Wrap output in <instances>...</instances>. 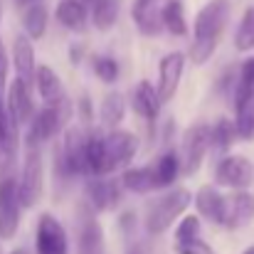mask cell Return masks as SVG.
<instances>
[{"instance_id": "obj_27", "label": "cell", "mask_w": 254, "mask_h": 254, "mask_svg": "<svg viewBox=\"0 0 254 254\" xmlns=\"http://www.w3.org/2000/svg\"><path fill=\"white\" fill-rule=\"evenodd\" d=\"M161 25L175 37L188 35V17H185V5L183 0H168L161 5Z\"/></svg>"}, {"instance_id": "obj_19", "label": "cell", "mask_w": 254, "mask_h": 254, "mask_svg": "<svg viewBox=\"0 0 254 254\" xmlns=\"http://www.w3.org/2000/svg\"><path fill=\"white\" fill-rule=\"evenodd\" d=\"M32 84H35L37 94L42 96L45 104H55V101H60L62 96H67L60 74H57L52 67H47V64H37V67H35V79H32Z\"/></svg>"}, {"instance_id": "obj_28", "label": "cell", "mask_w": 254, "mask_h": 254, "mask_svg": "<svg viewBox=\"0 0 254 254\" xmlns=\"http://www.w3.org/2000/svg\"><path fill=\"white\" fill-rule=\"evenodd\" d=\"M235 141H237L235 121H230V119L222 116L215 124H210V143H212V148H217L220 153H227Z\"/></svg>"}, {"instance_id": "obj_6", "label": "cell", "mask_w": 254, "mask_h": 254, "mask_svg": "<svg viewBox=\"0 0 254 254\" xmlns=\"http://www.w3.org/2000/svg\"><path fill=\"white\" fill-rule=\"evenodd\" d=\"M215 183L232 190H250L254 183V163L242 153L222 156L215 166Z\"/></svg>"}, {"instance_id": "obj_4", "label": "cell", "mask_w": 254, "mask_h": 254, "mask_svg": "<svg viewBox=\"0 0 254 254\" xmlns=\"http://www.w3.org/2000/svg\"><path fill=\"white\" fill-rule=\"evenodd\" d=\"M230 0H207L192 20V42H215L220 45L222 30L230 17Z\"/></svg>"}, {"instance_id": "obj_16", "label": "cell", "mask_w": 254, "mask_h": 254, "mask_svg": "<svg viewBox=\"0 0 254 254\" xmlns=\"http://www.w3.org/2000/svg\"><path fill=\"white\" fill-rule=\"evenodd\" d=\"M254 220V192L250 190H235L232 197H227V215H225V227L227 230H240Z\"/></svg>"}, {"instance_id": "obj_8", "label": "cell", "mask_w": 254, "mask_h": 254, "mask_svg": "<svg viewBox=\"0 0 254 254\" xmlns=\"http://www.w3.org/2000/svg\"><path fill=\"white\" fill-rule=\"evenodd\" d=\"M35 252L37 254H69V237L64 225L52 215L42 212L35 227Z\"/></svg>"}, {"instance_id": "obj_32", "label": "cell", "mask_w": 254, "mask_h": 254, "mask_svg": "<svg viewBox=\"0 0 254 254\" xmlns=\"http://www.w3.org/2000/svg\"><path fill=\"white\" fill-rule=\"evenodd\" d=\"M202 232V220L197 215H183L175 225V242H188V240H197Z\"/></svg>"}, {"instance_id": "obj_21", "label": "cell", "mask_w": 254, "mask_h": 254, "mask_svg": "<svg viewBox=\"0 0 254 254\" xmlns=\"http://www.w3.org/2000/svg\"><path fill=\"white\" fill-rule=\"evenodd\" d=\"M47 22H50V10L45 2H30L22 7V30L25 37L30 40H42L47 32Z\"/></svg>"}, {"instance_id": "obj_15", "label": "cell", "mask_w": 254, "mask_h": 254, "mask_svg": "<svg viewBox=\"0 0 254 254\" xmlns=\"http://www.w3.org/2000/svg\"><path fill=\"white\" fill-rule=\"evenodd\" d=\"M131 106L133 111L148 121V124H156V119L161 116V96H158V89L151 84L148 79H141L136 82V86L131 89Z\"/></svg>"}, {"instance_id": "obj_13", "label": "cell", "mask_w": 254, "mask_h": 254, "mask_svg": "<svg viewBox=\"0 0 254 254\" xmlns=\"http://www.w3.org/2000/svg\"><path fill=\"white\" fill-rule=\"evenodd\" d=\"M5 106L7 114L12 116V121L17 126H27L35 116V99H32V84L22 82V79H12L5 91Z\"/></svg>"}, {"instance_id": "obj_31", "label": "cell", "mask_w": 254, "mask_h": 254, "mask_svg": "<svg viewBox=\"0 0 254 254\" xmlns=\"http://www.w3.org/2000/svg\"><path fill=\"white\" fill-rule=\"evenodd\" d=\"M235 131L237 138L254 141V101H247L245 106L235 109Z\"/></svg>"}, {"instance_id": "obj_29", "label": "cell", "mask_w": 254, "mask_h": 254, "mask_svg": "<svg viewBox=\"0 0 254 254\" xmlns=\"http://www.w3.org/2000/svg\"><path fill=\"white\" fill-rule=\"evenodd\" d=\"M235 50L242 55L254 50V5H250L242 12V20H240L237 32H235Z\"/></svg>"}, {"instance_id": "obj_35", "label": "cell", "mask_w": 254, "mask_h": 254, "mask_svg": "<svg viewBox=\"0 0 254 254\" xmlns=\"http://www.w3.org/2000/svg\"><path fill=\"white\" fill-rule=\"evenodd\" d=\"M7 69H10V60H7V52L0 42V94H5V84H7Z\"/></svg>"}, {"instance_id": "obj_42", "label": "cell", "mask_w": 254, "mask_h": 254, "mask_svg": "<svg viewBox=\"0 0 254 254\" xmlns=\"http://www.w3.org/2000/svg\"><path fill=\"white\" fill-rule=\"evenodd\" d=\"M10 254H30V252H27V250H12Z\"/></svg>"}, {"instance_id": "obj_34", "label": "cell", "mask_w": 254, "mask_h": 254, "mask_svg": "<svg viewBox=\"0 0 254 254\" xmlns=\"http://www.w3.org/2000/svg\"><path fill=\"white\" fill-rule=\"evenodd\" d=\"M237 84L254 91V55L247 57V60L240 64V69H237Z\"/></svg>"}, {"instance_id": "obj_5", "label": "cell", "mask_w": 254, "mask_h": 254, "mask_svg": "<svg viewBox=\"0 0 254 254\" xmlns=\"http://www.w3.org/2000/svg\"><path fill=\"white\" fill-rule=\"evenodd\" d=\"M212 148L210 143V124H192L183 131V151H180V163L183 175H195L207 151Z\"/></svg>"}, {"instance_id": "obj_11", "label": "cell", "mask_w": 254, "mask_h": 254, "mask_svg": "<svg viewBox=\"0 0 254 254\" xmlns=\"http://www.w3.org/2000/svg\"><path fill=\"white\" fill-rule=\"evenodd\" d=\"M121 183L104 178V175H89L84 183V202L94 212H104L119 205L121 200Z\"/></svg>"}, {"instance_id": "obj_30", "label": "cell", "mask_w": 254, "mask_h": 254, "mask_svg": "<svg viewBox=\"0 0 254 254\" xmlns=\"http://www.w3.org/2000/svg\"><path fill=\"white\" fill-rule=\"evenodd\" d=\"M91 72L101 84H114L119 79V62L109 55H94L91 57Z\"/></svg>"}, {"instance_id": "obj_10", "label": "cell", "mask_w": 254, "mask_h": 254, "mask_svg": "<svg viewBox=\"0 0 254 254\" xmlns=\"http://www.w3.org/2000/svg\"><path fill=\"white\" fill-rule=\"evenodd\" d=\"M77 254H106L104 227L96 220V212L82 202L79 205V230H77Z\"/></svg>"}, {"instance_id": "obj_18", "label": "cell", "mask_w": 254, "mask_h": 254, "mask_svg": "<svg viewBox=\"0 0 254 254\" xmlns=\"http://www.w3.org/2000/svg\"><path fill=\"white\" fill-rule=\"evenodd\" d=\"M55 17L64 30L84 32L89 25V7L82 0H60L55 7Z\"/></svg>"}, {"instance_id": "obj_39", "label": "cell", "mask_w": 254, "mask_h": 254, "mask_svg": "<svg viewBox=\"0 0 254 254\" xmlns=\"http://www.w3.org/2000/svg\"><path fill=\"white\" fill-rule=\"evenodd\" d=\"M126 254H146V252H143V247H141V245H133V247H128V252Z\"/></svg>"}, {"instance_id": "obj_9", "label": "cell", "mask_w": 254, "mask_h": 254, "mask_svg": "<svg viewBox=\"0 0 254 254\" xmlns=\"http://www.w3.org/2000/svg\"><path fill=\"white\" fill-rule=\"evenodd\" d=\"M20 195H17V180L12 175H5L0 180V240H12L20 230Z\"/></svg>"}, {"instance_id": "obj_1", "label": "cell", "mask_w": 254, "mask_h": 254, "mask_svg": "<svg viewBox=\"0 0 254 254\" xmlns=\"http://www.w3.org/2000/svg\"><path fill=\"white\" fill-rule=\"evenodd\" d=\"M74 104L69 96H62L55 104H45L40 111H35L32 121L27 124V136H25V148H40L42 143L57 138L64 128L67 121L72 119Z\"/></svg>"}, {"instance_id": "obj_14", "label": "cell", "mask_w": 254, "mask_h": 254, "mask_svg": "<svg viewBox=\"0 0 254 254\" xmlns=\"http://www.w3.org/2000/svg\"><path fill=\"white\" fill-rule=\"evenodd\" d=\"M195 207H197V217L207 220L212 225H222L225 227V215H227V197L215 188V185H200L195 197H192Z\"/></svg>"}, {"instance_id": "obj_24", "label": "cell", "mask_w": 254, "mask_h": 254, "mask_svg": "<svg viewBox=\"0 0 254 254\" xmlns=\"http://www.w3.org/2000/svg\"><path fill=\"white\" fill-rule=\"evenodd\" d=\"M121 0H94L89 5V20L99 32H109L119 22Z\"/></svg>"}, {"instance_id": "obj_3", "label": "cell", "mask_w": 254, "mask_h": 254, "mask_svg": "<svg viewBox=\"0 0 254 254\" xmlns=\"http://www.w3.org/2000/svg\"><path fill=\"white\" fill-rule=\"evenodd\" d=\"M45 192V166H42V151L40 148H25L22 173L17 180V195L22 210L35 207L42 200Z\"/></svg>"}, {"instance_id": "obj_12", "label": "cell", "mask_w": 254, "mask_h": 254, "mask_svg": "<svg viewBox=\"0 0 254 254\" xmlns=\"http://www.w3.org/2000/svg\"><path fill=\"white\" fill-rule=\"evenodd\" d=\"M183 69H185V55L180 50H173V52L161 57V62H158V84H156L161 104H168V101L175 99L180 79H183Z\"/></svg>"}, {"instance_id": "obj_26", "label": "cell", "mask_w": 254, "mask_h": 254, "mask_svg": "<svg viewBox=\"0 0 254 254\" xmlns=\"http://www.w3.org/2000/svg\"><path fill=\"white\" fill-rule=\"evenodd\" d=\"M106 146L104 133L86 131V175H106Z\"/></svg>"}, {"instance_id": "obj_22", "label": "cell", "mask_w": 254, "mask_h": 254, "mask_svg": "<svg viewBox=\"0 0 254 254\" xmlns=\"http://www.w3.org/2000/svg\"><path fill=\"white\" fill-rule=\"evenodd\" d=\"M151 168H153L156 190H158V188H170V185L183 175L180 153H178V151H166V153H161V156H158V161H156Z\"/></svg>"}, {"instance_id": "obj_33", "label": "cell", "mask_w": 254, "mask_h": 254, "mask_svg": "<svg viewBox=\"0 0 254 254\" xmlns=\"http://www.w3.org/2000/svg\"><path fill=\"white\" fill-rule=\"evenodd\" d=\"M175 254H215V250L205 240H188V242H175Z\"/></svg>"}, {"instance_id": "obj_40", "label": "cell", "mask_w": 254, "mask_h": 254, "mask_svg": "<svg viewBox=\"0 0 254 254\" xmlns=\"http://www.w3.org/2000/svg\"><path fill=\"white\" fill-rule=\"evenodd\" d=\"M133 2H141V5H158L161 0H133Z\"/></svg>"}, {"instance_id": "obj_20", "label": "cell", "mask_w": 254, "mask_h": 254, "mask_svg": "<svg viewBox=\"0 0 254 254\" xmlns=\"http://www.w3.org/2000/svg\"><path fill=\"white\" fill-rule=\"evenodd\" d=\"M121 188L133 192V195H148L156 190V180H153V168L151 166H128L124 168L119 178Z\"/></svg>"}, {"instance_id": "obj_17", "label": "cell", "mask_w": 254, "mask_h": 254, "mask_svg": "<svg viewBox=\"0 0 254 254\" xmlns=\"http://www.w3.org/2000/svg\"><path fill=\"white\" fill-rule=\"evenodd\" d=\"M12 67L17 72V79L32 84L35 79V47H32V40L25 37V35H15L12 40Z\"/></svg>"}, {"instance_id": "obj_36", "label": "cell", "mask_w": 254, "mask_h": 254, "mask_svg": "<svg viewBox=\"0 0 254 254\" xmlns=\"http://www.w3.org/2000/svg\"><path fill=\"white\" fill-rule=\"evenodd\" d=\"M119 227H121L126 235H131V232H133V227H136V212H133V210L121 212V217H119Z\"/></svg>"}, {"instance_id": "obj_37", "label": "cell", "mask_w": 254, "mask_h": 254, "mask_svg": "<svg viewBox=\"0 0 254 254\" xmlns=\"http://www.w3.org/2000/svg\"><path fill=\"white\" fill-rule=\"evenodd\" d=\"M74 106L79 109L82 121H91V104H89V94H82V96H79V101H77Z\"/></svg>"}, {"instance_id": "obj_7", "label": "cell", "mask_w": 254, "mask_h": 254, "mask_svg": "<svg viewBox=\"0 0 254 254\" xmlns=\"http://www.w3.org/2000/svg\"><path fill=\"white\" fill-rule=\"evenodd\" d=\"M104 146H106V175L114 170L128 168V163L138 153V136L124 128H114L104 133Z\"/></svg>"}, {"instance_id": "obj_38", "label": "cell", "mask_w": 254, "mask_h": 254, "mask_svg": "<svg viewBox=\"0 0 254 254\" xmlns=\"http://www.w3.org/2000/svg\"><path fill=\"white\" fill-rule=\"evenodd\" d=\"M82 57H84V47H82V45H72V47H69V62H72V64H79Z\"/></svg>"}, {"instance_id": "obj_25", "label": "cell", "mask_w": 254, "mask_h": 254, "mask_svg": "<svg viewBox=\"0 0 254 254\" xmlns=\"http://www.w3.org/2000/svg\"><path fill=\"white\" fill-rule=\"evenodd\" d=\"M131 17H133V25L138 27V32L146 35V37H156V35L163 30V25H161V7H158V5L133 2Z\"/></svg>"}, {"instance_id": "obj_41", "label": "cell", "mask_w": 254, "mask_h": 254, "mask_svg": "<svg viewBox=\"0 0 254 254\" xmlns=\"http://www.w3.org/2000/svg\"><path fill=\"white\" fill-rule=\"evenodd\" d=\"M20 5H30V2H42V0H17Z\"/></svg>"}, {"instance_id": "obj_43", "label": "cell", "mask_w": 254, "mask_h": 254, "mask_svg": "<svg viewBox=\"0 0 254 254\" xmlns=\"http://www.w3.org/2000/svg\"><path fill=\"white\" fill-rule=\"evenodd\" d=\"M242 254H254V245H250V247H247V250H245Z\"/></svg>"}, {"instance_id": "obj_2", "label": "cell", "mask_w": 254, "mask_h": 254, "mask_svg": "<svg viewBox=\"0 0 254 254\" xmlns=\"http://www.w3.org/2000/svg\"><path fill=\"white\" fill-rule=\"evenodd\" d=\"M192 202V195L188 188H170L166 195H161L153 205H148L146 212V232L148 235H163L188 212Z\"/></svg>"}, {"instance_id": "obj_23", "label": "cell", "mask_w": 254, "mask_h": 254, "mask_svg": "<svg viewBox=\"0 0 254 254\" xmlns=\"http://www.w3.org/2000/svg\"><path fill=\"white\" fill-rule=\"evenodd\" d=\"M126 116V96L121 91H109L104 99H101V106H99V119H101V126L114 131L121 126Z\"/></svg>"}]
</instances>
